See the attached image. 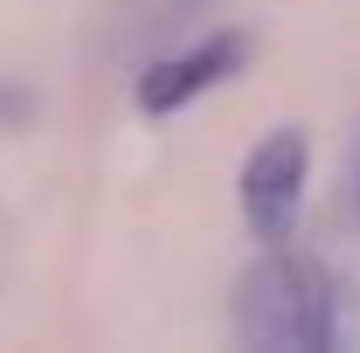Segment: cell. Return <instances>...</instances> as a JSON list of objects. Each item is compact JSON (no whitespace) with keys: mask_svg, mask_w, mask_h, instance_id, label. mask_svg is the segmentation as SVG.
<instances>
[{"mask_svg":"<svg viewBox=\"0 0 360 353\" xmlns=\"http://www.w3.org/2000/svg\"><path fill=\"white\" fill-rule=\"evenodd\" d=\"M236 333L257 353H326L333 347V284L298 257H264L236 284Z\"/></svg>","mask_w":360,"mask_h":353,"instance_id":"6da1fadb","label":"cell"},{"mask_svg":"<svg viewBox=\"0 0 360 353\" xmlns=\"http://www.w3.org/2000/svg\"><path fill=\"white\" fill-rule=\"evenodd\" d=\"M298 201H305V139L291 132H270L250 167H243V222L264 236V243H284L291 222H298Z\"/></svg>","mask_w":360,"mask_h":353,"instance_id":"7a4b0ae2","label":"cell"},{"mask_svg":"<svg viewBox=\"0 0 360 353\" xmlns=\"http://www.w3.org/2000/svg\"><path fill=\"white\" fill-rule=\"evenodd\" d=\"M236 63H243V42L222 35V42L194 49V56H180V63H160V70L139 84V104H146V111H174V104H187V97H201L208 84H222Z\"/></svg>","mask_w":360,"mask_h":353,"instance_id":"3957f363","label":"cell"},{"mask_svg":"<svg viewBox=\"0 0 360 353\" xmlns=\"http://www.w3.org/2000/svg\"><path fill=\"white\" fill-rule=\"evenodd\" d=\"M354 215H360V167H354Z\"/></svg>","mask_w":360,"mask_h":353,"instance_id":"277c9868","label":"cell"}]
</instances>
